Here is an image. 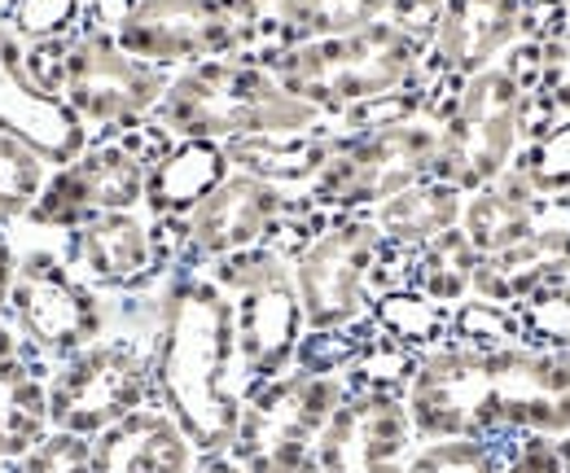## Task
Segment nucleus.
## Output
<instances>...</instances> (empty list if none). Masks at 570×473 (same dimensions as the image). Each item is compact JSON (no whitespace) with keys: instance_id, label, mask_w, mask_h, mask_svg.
Listing matches in <instances>:
<instances>
[{"instance_id":"1","label":"nucleus","mask_w":570,"mask_h":473,"mask_svg":"<svg viewBox=\"0 0 570 473\" xmlns=\"http://www.w3.org/2000/svg\"><path fill=\"white\" fill-rule=\"evenodd\" d=\"M417 443L570 438V355L527 346H439L404 386Z\"/></svg>"},{"instance_id":"2","label":"nucleus","mask_w":570,"mask_h":473,"mask_svg":"<svg viewBox=\"0 0 570 473\" xmlns=\"http://www.w3.org/2000/svg\"><path fill=\"white\" fill-rule=\"evenodd\" d=\"M149 377L154 404L176 416L198 456L233 447L242 421L237 325L233 298L215 285L207 268L180 264L163 276Z\"/></svg>"},{"instance_id":"3","label":"nucleus","mask_w":570,"mask_h":473,"mask_svg":"<svg viewBox=\"0 0 570 473\" xmlns=\"http://www.w3.org/2000/svg\"><path fill=\"white\" fill-rule=\"evenodd\" d=\"M154 128L171 140H242L268 132H307L330 124L316 106L289 97L273 70L246 58H215L171 75L158 110L149 115Z\"/></svg>"},{"instance_id":"4","label":"nucleus","mask_w":570,"mask_h":473,"mask_svg":"<svg viewBox=\"0 0 570 473\" xmlns=\"http://www.w3.org/2000/svg\"><path fill=\"white\" fill-rule=\"evenodd\" d=\"M259 67L273 70V79L289 97L316 106L330 124H338L347 110H356L364 101L426 83L422 79L426 45H417L391 18H382V22L352 31V36L277 49Z\"/></svg>"},{"instance_id":"5","label":"nucleus","mask_w":570,"mask_h":473,"mask_svg":"<svg viewBox=\"0 0 570 473\" xmlns=\"http://www.w3.org/2000/svg\"><path fill=\"white\" fill-rule=\"evenodd\" d=\"M110 31L119 49L171 75L215 58L259 62L268 53V9L259 0H132Z\"/></svg>"},{"instance_id":"6","label":"nucleus","mask_w":570,"mask_h":473,"mask_svg":"<svg viewBox=\"0 0 570 473\" xmlns=\"http://www.w3.org/2000/svg\"><path fill=\"white\" fill-rule=\"evenodd\" d=\"M207 272L233 298L237 391H242V404H246L250 391H259L264 382L294 368V355L307 338L289 255H282L277 246H259V250L215 259V264H207Z\"/></svg>"},{"instance_id":"7","label":"nucleus","mask_w":570,"mask_h":473,"mask_svg":"<svg viewBox=\"0 0 570 473\" xmlns=\"http://www.w3.org/2000/svg\"><path fill=\"white\" fill-rule=\"evenodd\" d=\"M531 136V92H522L504 67L470 75L443 106V136L434 180L479 194L500 180Z\"/></svg>"},{"instance_id":"8","label":"nucleus","mask_w":570,"mask_h":473,"mask_svg":"<svg viewBox=\"0 0 570 473\" xmlns=\"http://www.w3.org/2000/svg\"><path fill=\"white\" fill-rule=\"evenodd\" d=\"M439 136H443L439 115H417L409 124H391L373 132L338 128V149L330 154L321 176L303 189V198L325 215H368L373 206L434 176Z\"/></svg>"},{"instance_id":"9","label":"nucleus","mask_w":570,"mask_h":473,"mask_svg":"<svg viewBox=\"0 0 570 473\" xmlns=\"http://www.w3.org/2000/svg\"><path fill=\"white\" fill-rule=\"evenodd\" d=\"M171 136L154 124L132 132L97 136L79 158L49 171V185L22 228L36 233H71L79 224L110 215V210H145V180L149 162L167 149Z\"/></svg>"},{"instance_id":"10","label":"nucleus","mask_w":570,"mask_h":473,"mask_svg":"<svg viewBox=\"0 0 570 473\" xmlns=\"http://www.w3.org/2000/svg\"><path fill=\"white\" fill-rule=\"evenodd\" d=\"M13 242H18V272L9 294V325L27 338V346L49 364H58L101 338L110 321V303L67 268L58 233H40V242H22L13 233Z\"/></svg>"},{"instance_id":"11","label":"nucleus","mask_w":570,"mask_h":473,"mask_svg":"<svg viewBox=\"0 0 570 473\" xmlns=\"http://www.w3.org/2000/svg\"><path fill=\"white\" fill-rule=\"evenodd\" d=\"M382 233L368 215H325L321 228L289 255L307 334L352 329L368 321Z\"/></svg>"},{"instance_id":"12","label":"nucleus","mask_w":570,"mask_h":473,"mask_svg":"<svg viewBox=\"0 0 570 473\" xmlns=\"http://www.w3.org/2000/svg\"><path fill=\"white\" fill-rule=\"evenodd\" d=\"M171 70H158L119 49L115 31L83 22V31L67 45V79L62 101L79 115V124L97 136H119L149 124Z\"/></svg>"},{"instance_id":"13","label":"nucleus","mask_w":570,"mask_h":473,"mask_svg":"<svg viewBox=\"0 0 570 473\" xmlns=\"http://www.w3.org/2000/svg\"><path fill=\"white\" fill-rule=\"evenodd\" d=\"M303 198H289L285 189L255 180L246 171H228L224 185H215L203 203L180 219L185 233V259L189 268H207L215 259L277 246L289 219L298 215Z\"/></svg>"},{"instance_id":"14","label":"nucleus","mask_w":570,"mask_h":473,"mask_svg":"<svg viewBox=\"0 0 570 473\" xmlns=\"http://www.w3.org/2000/svg\"><path fill=\"white\" fill-rule=\"evenodd\" d=\"M352 395V377L347 373H307V368H289L282 377L264 382L259 391L246 395L242 421L233 434L228 456H237L242 465L277 452V447H316L321 430L330 425V416L347 404Z\"/></svg>"},{"instance_id":"15","label":"nucleus","mask_w":570,"mask_h":473,"mask_svg":"<svg viewBox=\"0 0 570 473\" xmlns=\"http://www.w3.org/2000/svg\"><path fill=\"white\" fill-rule=\"evenodd\" d=\"M522 13H527V0H443L434 40L426 49V70H422L430 88V115L443 119V106L452 101V92L470 75L497 67L522 40Z\"/></svg>"},{"instance_id":"16","label":"nucleus","mask_w":570,"mask_h":473,"mask_svg":"<svg viewBox=\"0 0 570 473\" xmlns=\"http://www.w3.org/2000/svg\"><path fill=\"white\" fill-rule=\"evenodd\" d=\"M67 268L97 294H141L167 276V259L154 233V219L141 210H110L71 233H58Z\"/></svg>"},{"instance_id":"17","label":"nucleus","mask_w":570,"mask_h":473,"mask_svg":"<svg viewBox=\"0 0 570 473\" xmlns=\"http://www.w3.org/2000/svg\"><path fill=\"white\" fill-rule=\"evenodd\" d=\"M417 447V430L400 391L352 386L347 404L330 416L316 438L325 473H404Z\"/></svg>"},{"instance_id":"18","label":"nucleus","mask_w":570,"mask_h":473,"mask_svg":"<svg viewBox=\"0 0 570 473\" xmlns=\"http://www.w3.org/2000/svg\"><path fill=\"white\" fill-rule=\"evenodd\" d=\"M0 132L27 140L49 167H62L79 158L92 132L79 124L71 106L53 92H45L22 62V40L9 31L4 13H0Z\"/></svg>"},{"instance_id":"19","label":"nucleus","mask_w":570,"mask_h":473,"mask_svg":"<svg viewBox=\"0 0 570 473\" xmlns=\"http://www.w3.org/2000/svg\"><path fill=\"white\" fill-rule=\"evenodd\" d=\"M461 210H465V194L443 185V180H422L382 206L368 210V219L382 233V264L373 272V294L400 285V268L404 259H413L422 246H430L439 233L461 228Z\"/></svg>"},{"instance_id":"20","label":"nucleus","mask_w":570,"mask_h":473,"mask_svg":"<svg viewBox=\"0 0 570 473\" xmlns=\"http://www.w3.org/2000/svg\"><path fill=\"white\" fill-rule=\"evenodd\" d=\"M49 373L53 364L36 355L9 321H0V465L22 461L53 430Z\"/></svg>"},{"instance_id":"21","label":"nucleus","mask_w":570,"mask_h":473,"mask_svg":"<svg viewBox=\"0 0 570 473\" xmlns=\"http://www.w3.org/2000/svg\"><path fill=\"white\" fill-rule=\"evenodd\" d=\"M198 447L167 407L145 404L92 438V473H194Z\"/></svg>"},{"instance_id":"22","label":"nucleus","mask_w":570,"mask_h":473,"mask_svg":"<svg viewBox=\"0 0 570 473\" xmlns=\"http://www.w3.org/2000/svg\"><path fill=\"white\" fill-rule=\"evenodd\" d=\"M570 276V224H540L527 237H518L513 246H504L497 255H483L474 272V298L488 307H518L527 294H535L549 280Z\"/></svg>"},{"instance_id":"23","label":"nucleus","mask_w":570,"mask_h":473,"mask_svg":"<svg viewBox=\"0 0 570 473\" xmlns=\"http://www.w3.org/2000/svg\"><path fill=\"white\" fill-rule=\"evenodd\" d=\"M228 154L219 140H167V149L149 162L145 215L149 219H185L194 206L228 180Z\"/></svg>"},{"instance_id":"24","label":"nucleus","mask_w":570,"mask_h":473,"mask_svg":"<svg viewBox=\"0 0 570 473\" xmlns=\"http://www.w3.org/2000/svg\"><path fill=\"white\" fill-rule=\"evenodd\" d=\"M338 149V128L321 124L307 132H268V136H242V140H224L228 167L246 171L255 180H268L277 189H307L321 167L330 162V154Z\"/></svg>"},{"instance_id":"25","label":"nucleus","mask_w":570,"mask_h":473,"mask_svg":"<svg viewBox=\"0 0 570 473\" xmlns=\"http://www.w3.org/2000/svg\"><path fill=\"white\" fill-rule=\"evenodd\" d=\"M540 206L544 198L531 194V185L509 167L500 180H492L479 194H465V210H461V233L470 237V246L483 255H497L504 246H513L518 237H527L531 228H540Z\"/></svg>"},{"instance_id":"26","label":"nucleus","mask_w":570,"mask_h":473,"mask_svg":"<svg viewBox=\"0 0 570 473\" xmlns=\"http://www.w3.org/2000/svg\"><path fill=\"white\" fill-rule=\"evenodd\" d=\"M391 4L395 0H277L268 9V53L289 49V45H312V40L364 31V27L382 22L391 13Z\"/></svg>"},{"instance_id":"27","label":"nucleus","mask_w":570,"mask_h":473,"mask_svg":"<svg viewBox=\"0 0 570 473\" xmlns=\"http://www.w3.org/2000/svg\"><path fill=\"white\" fill-rule=\"evenodd\" d=\"M474 272H479V250L461 228H448L413 259H404L400 285L426 294L439 307H461L465 298H474Z\"/></svg>"},{"instance_id":"28","label":"nucleus","mask_w":570,"mask_h":473,"mask_svg":"<svg viewBox=\"0 0 570 473\" xmlns=\"http://www.w3.org/2000/svg\"><path fill=\"white\" fill-rule=\"evenodd\" d=\"M368 321L377 325L382 338H391L413 355H426V351H439L452 342V307L430 303L426 294H417L409 285L377 289L368 303Z\"/></svg>"},{"instance_id":"29","label":"nucleus","mask_w":570,"mask_h":473,"mask_svg":"<svg viewBox=\"0 0 570 473\" xmlns=\"http://www.w3.org/2000/svg\"><path fill=\"white\" fill-rule=\"evenodd\" d=\"M509 321L518 329V346L570 355V276L527 294L518 307H509Z\"/></svg>"},{"instance_id":"30","label":"nucleus","mask_w":570,"mask_h":473,"mask_svg":"<svg viewBox=\"0 0 570 473\" xmlns=\"http://www.w3.org/2000/svg\"><path fill=\"white\" fill-rule=\"evenodd\" d=\"M49 162L18 136L0 132V224L18 228L49 185Z\"/></svg>"},{"instance_id":"31","label":"nucleus","mask_w":570,"mask_h":473,"mask_svg":"<svg viewBox=\"0 0 570 473\" xmlns=\"http://www.w3.org/2000/svg\"><path fill=\"white\" fill-rule=\"evenodd\" d=\"M513 171L531 185L535 198H570V119L544 124L527 136L522 154L513 158Z\"/></svg>"},{"instance_id":"32","label":"nucleus","mask_w":570,"mask_h":473,"mask_svg":"<svg viewBox=\"0 0 570 473\" xmlns=\"http://www.w3.org/2000/svg\"><path fill=\"white\" fill-rule=\"evenodd\" d=\"M518 438H434L417 443L404 473H500Z\"/></svg>"},{"instance_id":"33","label":"nucleus","mask_w":570,"mask_h":473,"mask_svg":"<svg viewBox=\"0 0 570 473\" xmlns=\"http://www.w3.org/2000/svg\"><path fill=\"white\" fill-rule=\"evenodd\" d=\"M4 22L22 45L75 40L88 22V0H13L4 9Z\"/></svg>"},{"instance_id":"34","label":"nucleus","mask_w":570,"mask_h":473,"mask_svg":"<svg viewBox=\"0 0 570 473\" xmlns=\"http://www.w3.org/2000/svg\"><path fill=\"white\" fill-rule=\"evenodd\" d=\"M558 119H570V27L562 36L544 40L540 83L531 92V132Z\"/></svg>"},{"instance_id":"35","label":"nucleus","mask_w":570,"mask_h":473,"mask_svg":"<svg viewBox=\"0 0 570 473\" xmlns=\"http://www.w3.org/2000/svg\"><path fill=\"white\" fill-rule=\"evenodd\" d=\"M13 473H92V438L71 430H49L22 461L9 465Z\"/></svg>"},{"instance_id":"36","label":"nucleus","mask_w":570,"mask_h":473,"mask_svg":"<svg viewBox=\"0 0 570 473\" xmlns=\"http://www.w3.org/2000/svg\"><path fill=\"white\" fill-rule=\"evenodd\" d=\"M500 473H567V456H562V438H540L527 434L509 447V461Z\"/></svg>"},{"instance_id":"37","label":"nucleus","mask_w":570,"mask_h":473,"mask_svg":"<svg viewBox=\"0 0 570 473\" xmlns=\"http://www.w3.org/2000/svg\"><path fill=\"white\" fill-rule=\"evenodd\" d=\"M246 473H325V465L316 461V447H277L264 452L255 461H246Z\"/></svg>"},{"instance_id":"38","label":"nucleus","mask_w":570,"mask_h":473,"mask_svg":"<svg viewBox=\"0 0 570 473\" xmlns=\"http://www.w3.org/2000/svg\"><path fill=\"white\" fill-rule=\"evenodd\" d=\"M13 272H18V242H13V228H4V224H0V321H9Z\"/></svg>"},{"instance_id":"39","label":"nucleus","mask_w":570,"mask_h":473,"mask_svg":"<svg viewBox=\"0 0 570 473\" xmlns=\"http://www.w3.org/2000/svg\"><path fill=\"white\" fill-rule=\"evenodd\" d=\"M194 473H246V465L237 456H228V452H212V456H198Z\"/></svg>"},{"instance_id":"40","label":"nucleus","mask_w":570,"mask_h":473,"mask_svg":"<svg viewBox=\"0 0 570 473\" xmlns=\"http://www.w3.org/2000/svg\"><path fill=\"white\" fill-rule=\"evenodd\" d=\"M9 4H13V0H0V13H4V9H9Z\"/></svg>"},{"instance_id":"41","label":"nucleus","mask_w":570,"mask_h":473,"mask_svg":"<svg viewBox=\"0 0 570 473\" xmlns=\"http://www.w3.org/2000/svg\"><path fill=\"white\" fill-rule=\"evenodd\" d=\"M0 473H13V470H9V465H4V470H0Z\"/></svg>"},{"instance_id":"42","label":"nucleus","mask_w":570,"mask_h":473,"mask_svg":"<svg viewBox=\"0 0 570 473\" xmlns=\"http://www.w3.org/2000/svg\"><path fill=\"white\" fill-rule=\"evenodd\" d=\"M567 13H570V0H567Z\"/></svg>"},{"instance_id":"43","label":"nucleus","mask_w":570,"mask_h":473,"mask_svg":"<svg viewBox=\"0 0 570 473\" xmlns=\"http://www.w3.org/2000/svg\"><path fill=\"white\" fill-rule=\"evenodd\" d=\"M0 470H4V465H0Z\"/></svg>"},{"instance_id":"44","label":"nucleus","mask_w":570,"mask_h":473,"mask_svg":"<svg viewBox=\"0 0 570 473\" xmlns=\"http://www.w3.org/2000/svg\"><path fill=\"white\" fill-rule=\"evenodd\" d=\"M567 206H570V203H567Z\"/></svg>"}]
</instances>
